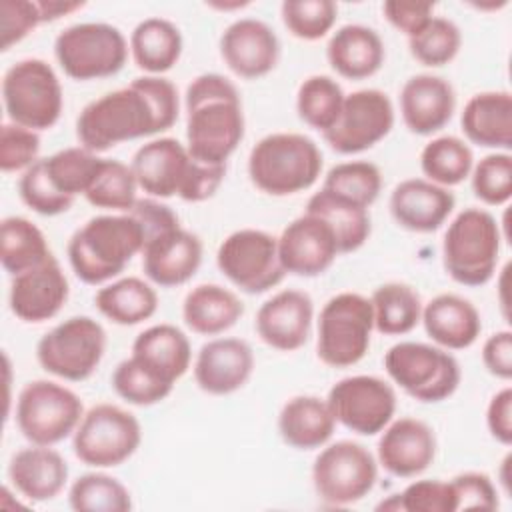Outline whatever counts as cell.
Masks as SVG:
<instances>
[{
  "label": "cell",
  "instance_id": "1",
  "mask_svg": "<svg viewBox=\"0 0 512 512\" xmlns=\"http://www.w3.org/2000/svg\"><path fill=\"white\" fill-rule=\"evenodd\" d=\"M180 112L176 86L164 76H140L88 102L76 118L80 146L106 152L122 142L170 130Z\"/></svg>",
  "mask_w": 512,
  "mask_h": 512
},
{
  "label": "cell",
  "instance_id": "2",
  "mask_svg": "<svg viewBox=\"0 0 512 512\" xmlns=\"http://www.w3.org/2000/svg\"><path fill=\"white\" fill-rule=\"evenodd\" d=\"M184 106L190 156L202 164H226L246 130L242 100L234 82L216 72L200 74L188 84Z\"/></svg>",
  "mask_w": 512,
  "mask_h": 512
},
{
  "label": "cell",
  "instance_id": "3",
  "mask_svg": "<svg viewBox=\"0 0 512 512\" xmlns=\"http://www.w3.org/2000/svg\"><path fill=\"white\" fill-rule=\"evenodd\" d=\"M138 188L152 198L178 196L184 202L212 198L226 176V164L212 166L194 160L176 138H156L142 144L130 162Z\"/></svg>",
  "mask_w": 512,
  "mask_h": 512
},
{
  "label": "cell",
  "instance_id": "4",
  "mask_svg": "<svg viewBox=\"0 0 512 512\" xmlns=\"http://www.w3.org/2000/svg\"><path fill=\"white\" fill-rule=\"evenodd\" d=\"M144 230L134 216L100 214L84 222L68 242V262L84 284L98 286L124 272L128 262L142 254Z\"/></svg>",
  "mask_w": 512,
  "mask_h": 512
},
{
  "label": "cell",
  "instance_id": "5",
  "mask_svg": "<svg viewBox=\"0 0 512 512\" xmlns=\"http://www.w3.org/2000/svg\"><path fill=\"white\" fill-rule=\"evenodd\" d=\"M318 144L298 132H274L260 138L248 156L250 182L268 196H292L312 188L322 174Z\"/></svg>",
  "mask_w": 512,
  "mask_h": 512
},
{
  "label": "cell",
  "instance_id": "6",
  "mask_svg": "<svg viewBox=\"0 0 512 512\" xmlns=\"http://www.w3.org/2000/svg\"><path fill=\"white\" fill-rule=\"evenodd\" d=\"M502 246L498 220L484 208H464L448 224L442 240V264L446 274L470 288L492 280Z\"/></svg>",
  "mask_w": 512,
  "mask_h": 512
},
{
  "label": "cell",
  "instance_id": "7",
  "mask_svg": "<svg viewBox=\"0 0 512 512\" xmlns=\"http://www.w3.org/2000/svg\"><path fill=\"white\" fill-rule=\"evenodd\" d=\"M384 368L396 386L424 404L448 400L462 380L460 364L448 350L414 340L390 346Z\"/></svg>",
  "mask_w": 512,
  "mask_h": 512
},
{
  "label": "cell",
  "instance_id": "8",
  "mask_svg": "<svg viewBox=\"0 0 512 512\" xmlns=\"http://www.w3.org/2000/svg\"><path fill=\"white\" fill-rule=\"evenodd\" d=\"M2 102L12 124L50 130L62 116V84L46 60L24 58L4 72Z\"/></svg>",
  "mask_w": 512,
  "mask_h": 512
},
{
  "label": "cell",
  "instance_id": "9",
  "mask_svg": "<svg viewBox=\"0 0 512 512\" xmlns=\"http://www.w3.org/2000/svg\"><path fill=\"white\" fill-rule=\"evenodd\" d=\"M372 332L370 298L358 292H340L320 310L316 354L330 368H350L368 354Z\"/></svg>",
  "mask_w": 512,
  "mask_h": 512
},
{
  "label": "cell",
  "instance_id": "10",
  "mask_svg": "<svg viewBox=\"0 0 512 512\" xmlns=\"http://www.w3.org/2000/svg\"><path fill=\"white\" fill-rule=\"evenodd\" d=\"M130 52L122 30L108 22H78L54 40V56L64 74L78 82L118 74Z\"/></svg>",
  "mask_w": 512,
  "mask_h": 512
},
{
  "label": "cell",
  "instance_id": "11",
  "mask_svg": "<svg viewBox=\"0 0 512 512\" xmlns=\"http://www.w3.org/2000/svg\"><path fill=\"white\" fill-rule=\"evenodd\" d=\"M16 426L30 444L54 446L72 436L84 416L80 396L54 380L24 384L16 400Z\"/></svg>",
  "mask_w": 512,
  "mask_h": 512
},
{
  "label": "cell",
  "instance_id": "12",
  "mask_svg": "<svg viewBox=\"0 0 512 512\" xmlns=\"http://www.w3.org/2000/svg\"><path fill=\"white\" fill-rule=\"evenodd\" d=\"M106 352V330L90 316H72L48 330L36 344V360L48 374L68 380H88Z\"/></svg>",
  "mask_w": 512,
  "mask_h": 512
},
{
  "label": "cell",
  "instance_id": "13",
  "mask_svg": "<svg viewBox=\"0 0 512 512\" xmlns=\"http://www.w3.org/2000/svg\"><path fill=\"white\" fill-rule=\"evenodd\" d=\"M142 442L138 418L116 406L96 404L84 412L72 434L74 456L92 468H114L124 464Z\"/></svg>",
  "mask_w": 512,
  "mask_h": 512
},
{
  "label": "cell",
  "instance_id": "14",
  "mask_svg": "<svg viewBox=\"0 0 512 512\" xmlns=\"http://www.w3.org/2000/svg\"><path fill=\"white\" fill-rule=\"evenodd\" d=\"M376 480L378 460L354 440L322 446L312 464L314 492L326 506L340 508L360 502L372 492Z\"/></svg>",
  "mask_w": 512,
  "mask_h": 512
},
{
  "label": "cell",
  "instance_id": "15",
  "mask_svg": "<svg viewBox=\"0 0 512 512\" xmlns=\"http://www.w3.org/2000/svg\"><path fill=\"white\" fill-rule=\"evenodd\" d=\"M216 264L246 294H264L286 276L278 256V238L256 228H240L228 234L218 246Z\"/></svg>",
  "mask_w": 512,
  "mask_h": 512
},
{
  "label": "cell",
  "instance_id": "16",
  "mask_svg": "<svg viewBox=\"0 0 512 512\" xmlns=\"http://www.w3.org/2000/svg\"><path fill=\"white\" fill-rule=\"evenodd\" d=\"M336 424L354 434H380L396 414V392L378 376L356 374L338 380L326 398Z\"/></svg>",
  "mask_w": 512,
  "mask_h": 512
},
{
  "label": "cell",
  "instance_id": "17",
  "mask_svg": "<svg viewBox=\"0 0 512 512\" xmlns=\"http://www.w3.org/2000/svg\"><path fill=\"white\" fill-rule=\"evenodd\" d=\"M394 126V106L386 92L364 88L346 94L338 120L322 138L338 154H360L384 140Z\"/></svg>",
  "mask_w": 512,
  "mask_h": 512
},
{
  "label": "cell",
  "instance_id": "18",
  "mask_svg": "<svg viewBox=\"0 0 512 512\" xmlns=\"http://www.w3.org/2000/svg\"><path fill=\"white\" fill-rule=\"evenodd\" d=\"M338 254L334 230L316 214L304 212L278 236V256L286 274L320 276L334 264Z\"/></svg>",
  "mask_w": 512,
  "mask_h": 512
},
{
  "label": "cell",
  "instance_id": "19",
  "mask_svg": "<svg viewBox=\"0 0 512 512\" xmlns=\"http://www.w3.org/2000/svg\"><path fill=\"white\" fill-rule=\"evenodd\" d=\"M70 296L68 278L54 254L42 264L12 276L8 304L10 312L28 324L52 320Z\"/></svg>",
  "mask_w": 512,
  "mask_h": 512
},
{
  "label": "cell",
  "instance_id": "20",
  "mask_svg": "<svg viewBox=\"0 0 512 512\" xmlns=\"http://www.w3.org/2000/svg\"><path fill=\"white\" fill-rule=\"evenodd\" d=\"M220 56L240 78L256 80L270 74L280 60L276 32L258 18H238L220 36Z\"/></svg>",
  "mask_w": 512,
  "mask_h": 512
},
{
  "label": "cell",
  "instance_id": "21",
  "mask_svg": "<svg viewBox=\"0 0 512 512\" xmlns=\"http://www.w3.org/2000/svg\"><path fill=\"white\" fill-rule=\"evenodd\" d=\"M314 302L294 288L272 294L256 312V332L264 344L280 352H294L302 348L312 330Z\"/></svg>",
  "mask_w": 512,
  "mask_h": 512
},
{
  "label": "cell",
  "instance_id": "22",
  "mask_svg": "<svg viewBox=\"0 0 512 512\" xmlns=\"http://www.w3.org/2000/svg\"><path fill=\"white\" fill-rule=\"evenodd\" d=\"M380 434L378 464L392 476L414 478L428 470L436 458V434L424 420L392 418Z\"/></svg>",
  "mask_w": 512,
  "mask_h": 512
},
{
  "label": "cell",
  "instance_id": "23",
  "mask_svg": "<svg viewBox=\"0 0 512 512\" xmlns=\"http://www.w3.org/2000/svg\"><path fill=\"white\" fill-rule=\"evenodd\" d=\"M254 372V352L246 340L222 336L200 346L194 360L198 388L212 396L240 390Z\"/></svg>",
  "mask_w": 512,
  "mask_h": 512
},
{
  "label": "cell",
  "instance_id": "24",
  "mask_svg": "<svg viewBox=\"0 0 512 512\" xmlns=\"http://www.w3.org/2000/svg\"><path fill=\"white\" fill-rule=\"evenodd\" d=\"M202 240L182 226L150 238L142 248L144 276L160 288L192 280L202 264Z\"/></svg>",
  "mask_w": 512,
  "mask_h": 512
},
{
  "label": "cell",
  "instance_id": "25",
  "mask_svg": "<svg viewBox=\"0 0 512 512\" xmlns=\"http://www.w3.org/2000/svg\"><path fill=\"white\" fill-rule=\"evenodd\" d=\"M454 194L426 178H406L390 194V214L394 222L410 232L430 234L444 226L454 212Z\"/></svg>",
  "mask_w": 512,
  "mask_h": 512
},
{
  "label": "cell",
  "instance_id": "26",
  "mask_svg": "<svg viewBox=\"0 0 512 512\" xmlns=\"http://www.w3.org/2000/svg\"><path fill=\"white\" fill-rule=\"evenodd\" d=\"M456 110V92L448 80L434 74L410 76L400 90V116L418 136L440 132Z\"/></svg>",
  "mask_w": 512,
  "mask_h": 512
},
{
  "label": "cell",
  "instance_id": "27",
  "mask_svg": "<svg viewBox=\"0 0 512 512\" xmlns=\"http://www.w3.org/2000/svg\"><path fill=\"white\" fill-rule=\"evenodd\" d=\"M8 480L30 502L56 498L68 482V464L52 446L32 444L18 450L8 464Z\"/></svg>",
  "mask_w": 512,
  "mask_h": 512
},
{
  "label": "cell",
  "instance_id": "28",
  "mask_svg": "<svg viewBox=\"0 0 512 512\" xmlns=\"http://www.w3.org/2000/svg\"><path fill=\"white\" fill-rule=\"evenodd\" d=\"M430 340L444 350L470 348L480 332L482 318L478 308L464 296L444 292L422 306V318Z\"/></svg>",
  "mask_w": 512,
  "mask_h": 512
},
{
  "label": "cell",
  "instance_id": "29",
  "mask_svg": "<svg viewBox=\"0 0 512 512\" xmlns=\"http://www.w3.org/2000/svg\"><path fill=\"white\" fill-rule=\"evenodd\" d=\"M460 126L470 144L510 152L512 148V96L508 90L474 94L462 110Z\"/></svg>",
  "mask_w": 512,
  "mask_h": 512
},
{
  "label": "cell",
  "instance_id": "30",
  "mask_svg": "<svg viewBox=\"0 0 512 512\" xmlns=\"http://www.w3.org/2000/svg\"><path fill=\"white\" fill-rule=\"evenodd\" d=\"M326 58L338 76L346 80H366L382 68L386 50L374 28L364 24H346L330 36Z\"/></svg>",
  "mask_w": 512,
  "mask_h": 512
},
{
  "label": "cell",
  "instance_id": "31",
  "mask_svg": "<svg viewBox=\"0 0 512 512\" xmlns=\"http://www.w3.org/2000/svg\"><path fill=\"white\" fill-rule=\"evenodd\" d=\"M162 380L176 384L190 368L192 348L188 336L174 324H154L132 342V354Z\"/></svg>",
  "mask_w": 512,
  "mask_h": 512
},
{
  "label": "cell",
  "instance_id": "32",
  "mask_svg": "<svg viewBox=\"0 0 512 512\" xmlns=\"http://www.w3.org/2000/svg\"><path fill=\"white\" fill-rule=\"evenodd\" d=\"M336 418L326 400L300 394L284 402L278 414V432L294 450H316L330 442Z\"/></svg>",
  "mask_w": 512,
  "mask_h": 512
},
{
  "label": "cell",
  "instance_id": "33",
  "mask_svg": "<svg viewBox=\"0 0 512 512\" xmlns=\"http://www.w3.org/2000/svg\"><path fill=\"white\" fill-rule=\"evenodd\" d=\"M242 314V300L220 284H198L182 302L184 324L200 336H218L230 330Z\"/></svg>",
  "mask_w": 512,
  "mask_h": 512
},
{
  "label": "cell",
  "instance_id": "34",
  "mask_svg": "<svg viewBox=\"0 0 512 512\" xmlns=\"http://www.w3.org/2000/svg\"><path fill=\"white\" fill-rule=\"evenodd\" d=\"M182 44L178 26L160 16L144 18L130 34L132 60L148 76H162L172 70L182 56Z\"/></svg>",
  "mask_w": 512,
  "mask_h": 512
},
{
  "label": "cell",
  "instance_id": "35",
  "mask_svg": "<svg viewBox=\"0 0 512 512\" xmlns=\"http://www.w3.org/2000/svg\"><path fill=\"white\" fill-rule=\"evenodd\" d=\"M94 306L118 326H136L156 314L158 294L150 282L126 276L102 286L94 294Z\"/></svg>",
  "mask_w": 512,
  "mask_h": 512
},
{
  "label": "cell",
  "instance_id": "36",
  "mask_svg": "<svg viewBox=\"0 0 512 512\" xmlns=\"http://www.w3.org/2000/svg\"><path fill=\"white\" fill-rule=\"evenodd\" d=\"M306 212L316 214L330 224L336 234L340 254L356 252L370 238L372 220L368 208L338 198L322 188L308 198Z\"/></svg>",
  "mask_w": 512,
  "mask_h": 512
},
{
  "label": "cell",
  "instance_id": "37",
  "mask_svg": "<svg viewBox=\"0 0 512 512\" xmlns=\"http://www.w3.org/2000/svg\"><path fill=\"white\" fill-rule=\"evenodd\" d=\"M374 312V330L384 336H404L412 332L422 318L420 294L404 282H386L370 296Z\"/></svg>",
  "mask_w": 512,
  "mask_h": 512
},
{
  "label": "cell",
  "instance_id": "38",
  "mask_svg": "<svg viewBox=\"0 0 512 512\" xmlns=\"http://www.w3.org/2000/svg\"><path fill=\"white\" fill-rule=\"evenodd\" d=\"M44 232L22 216H8L0 224V262L10 276H18L50 256Z\"/></svg>",
  "mask_w": 512,
  "mask_h": 512
},
{
  "label": "cell",
  "instance_id": "39",
  "mask_svg": "<svg viewBox=\"0 0 512 512\" xmlns=\"http://www.w3.org/2000/svg\"><path fill=\"white\" fill-rule=\"evenodd\" d=\"M474 166V154L458 136L432 138L420 152V170L426 180L450 188L462 184Z\"/></svg>",
  "mask_w": 512,
  "mask_h": 512
},
{
  "label": "cell",
  "instance_id": "40",
  "mask_svg": "<svg viewBox=\"0 0 512 512\" xmlns=\"http://www.w3.org/2000/svg\"><path fill=\"white\" fill-rule=\"evenodd\" d=\"M344 98L342 86L332 76L312 74L298 86L296 112L304 124L324 134L338 120Z\"/></svg>",
  "mask_w": 512,
  "mask_h": 512
},
{
  "label": "cell",
  "instance_id": "41",
  "mask_svg": "<svg viewBox=\"0 0 512 512\" xmlns=\"http://www.w3.org/2000/svg\"><path fill=\"white\" fill-rule=\"evenodd\" d=\"M68 504L76 512H128L132 496L118 478L104 472H86L70 484Z\"/></svg>",
  "mask_w": 512,
  "mask_h": 512
},
{
  "label": "cell",
  "instance_id": "42",
  "mask_svg": "<svg viewBox=\"0 0 512 512\" xmlns=\"http://www.w3.org/2000/svg\"><path fill=\"white\" fill-rule=\"evenodd\" d=\"M100 156L84 146H70L42 158L44 172L50 184L64 196H84L100 164Z\"/></svg>",
  "mask_w": 512,
  "mask_h": 512
},
{
  "label": "cell",
  "instance_id": "43",
  "mask_svg": "<svg viewBox=\"0 0 512 512\" xmlns=\"http://www.w3.org/2000/svg\"><path fill=\"white\" fill-rule=\"evenodd\" d=\"M136 190L138 182L128 164L114 158H102L84 198L94 208L128 212L138 200Z\"/></svg>",
  "mask_w": 512,
  "mask_h": 512
},
{
  "label": "cell",
  "instance_id": "44",
  "mask_svg": "<svg viewBox=\"0 0 512 512\" xmlns=\"http://www.w3.org/2000/svg\"><path fill=\"white\" fill-rule=\"evenodd\" d=\"M322 190L362 208H370L380 196L382 172L368 160L340 162L328 170Z\"/></svg>",
  "mask_w": 512,
  "mask_h": 512
},
{
  "label": "cell",
  "instance_id": "45",
  "mask_svg": "<svg viewBox=\"0 0 512 512\" xmlns=\"http://www.w3.org/2000/svg\"><path fill=\"white\" fill-rule=\"evenodd\" d=\"M462 46V32L450 18L432 16L424 28L408 38V48L414 60L422 66L440 68L450 64Z\"/></svg>",
  "mask_w": 512,
  "mask_h": 512
},
{
  "label": "cell",
  "instance_id": "46",
  "mask_svg": "<svg viewBox=\"0 0 512 512\" xmlns=\"http://www.w3.org/2000/svg\"><path fill=\"white\" fill-rule=\"evenodd\" d=\"M114 392L128 404L154 406L172 394L174 384L162 380L134 356L122 360L110 378Z\"/></svg>",
  "mask_w": 512,
  "mask_h": 512
},
{
  "label": "cell",
  "instance_id": "47",
  "mask_svg": "<svg viewBox=\"0 0 512 512\" xmlns=\"http://www.w3.org/2000/svg\"><path fill=\"white\" fill-rule=\"evenodd\" d=\"M280 14L294 38L314 42L332 30L338 6L332 0H286L280 6Z\"/></svg>",
  "mask_w": 512,
  "mask_h": 512
},
{
  "label": "cell",
  "instance_id": "48",
  "mask_svg": "<svg viewBox=\"0 0 512 512\" xmlns=\"http://www.w3.org/2000/svg\"><path fill=\"white\" fill-rule=\"evenodd\" d=\"M472 192L486 206H504L512 198V156L510 152H492L484 156L470 172Z\"/></svg>",
  "mask_w": 512,
  "mask_h": 512
},
{
  "label": "cell",
  "instance_id": "49",
  "mask_svg": "<svg viewBox=\"0 0 512 512\" xmlns=\"http://www.w3.org/2000/svg\"><path fill=\"white\" fill-rule=\"evenodd\" d=\"M378 508L402 512H456V498L450 480H414L402 492L382 502Z\"/></svg>",
  "mask_w": 512,
  "mask_h": 512
},
{
  "label": "cell",
  "instance_id": "50",
  "mask_svg": "<svg viewBox=\"0 0 512 512\" xmlns=\"http://www.w3.org/2000/svg\"><path fill=\"white\" fill-rule=\"evenodd\" d=\"M18 194H20V200L30 210H34L36 214H42V216L64 214L74 204V198L60 194L50 184V180L44 172V166H42V158L36 160L28 170L22 172V176L18 180Z\"/></svg>",
  "mask_w": 512,
  "mask_h": 512
},
{
  "label": "cell",
  "instance_id": "51",
  "mask_svg": "<svg viewBox=\"0 0 512 512\" xmlns=\"http://www.w3.org/2000/svg\"><path fill=\"white\" fill-rule=\"evenodd\" d=\"M40 154V136L38 132L4 122L0 128V170L2 172H20L28 170Z\"/></svg>",
  "mask_w": 512,
  "mask_h": 512
},
{
  "label": "cell",
  "instance_id": "52",
  "mask_svg": "<svg viewBox=\"0 0 512 512\" xmlns=\"http://www.w3.org/2000/svg\"><path fill=\"white\" fill-rule=\"evenodd\" d=\"M454 498H456V512L458 510H496L498 490L492 478L484 472H462L450 480Z\"/></svg>",
  "mask_w": 512,
  "mask_h": 512
},
{
  "label": "cell",
  "instance_id": "53",
  "mask_svg": "<svg viewBox=\"0 0 512 512\" xmlns=\"http://www.w3.org/2000/svg\"><path fill=\"white\" fill-rule=\"evenodd\" d=\"M36 0H2L0 2V46L10 50L24 40L36 26H40Z\"/></svg>",
  "mask_w": 512,
  "mask_h": 512
},
{
  "label": "cell",
  "instance_id": "54",
  "mask_svg": "<svg viewBox=\"0 0 512 512\" xmlns=\"http://www.w3.org/2000/svg\"><path fill=\"white\" fill-rule=\"evenodd\" d=\"M128 214L134 216L142 226L146 242L162 232H168L180 226L178 214L168 204H162L156 198H138L134 206L128 210Z\"/></svg>",
  "mask_w": 512,
  "mask_h": 512
},
{
  "label": "cell",
  "instance_id": "55",
  "mask_svg": "<svg viewBox=\"0 0 512 512\" xmlns=\"http://www.w3.org/2000/svg\"><path fill=\"white\" fill-rule=\"evenodd\" d=\"M382 14L396 30L404 32L410 38L420 28H424L428 24V20L434 16V4L432 2L388 0L382 4Z\"/></svg>",
  "mask_w": 512,
  "mask_h": 512
},
{
  "label": "cell",
  "instance_id": "56",
  "mask_svg": "<svg viewBox=\"0 0 512 512\" xmlns=\"http://www.w3.org/2000/svg\"><path fill=\"white\" fill-rule=\"evenodd\" d=\"M484 368L498 380L508 382L512 378V332L498 330L490 334L482 344Z\"/></svg>",
  "mask_w": 512,
  "mask_h": 512
},
{
  "label": "cell",
  "instance_id": "57",
  "mask_svg": "<svg viewBox=\"0 0 512 512\" xmlns=\"http://www.w3.org/2000/svg\"><path fill=\"white\" fill-rule=\"evenodd\" d=\"M486 426L490 436L502 446L512 444V388L498 390L486 408Z\"/></svg>",
  "mask_w": 512,
  "mask_h": 512
},
{
  "label": "cell",
  "instance_id": "58",
  "mask_svg": "<svg viewBox=\"0 0 512 512\" xmlns=\"http://www.w3.org/2000/svg\"><path fill=\"white\" fill-rule=\"evenodd\" d=\"M36 8L40 14V22H56L62 16H68L80 8H84V2L76 0H36Z\"/></svg>",
  "mask_w": 512,
  "mask_h": 512
},
{
  "label": "cell",
  "instance_id": "59",
  "mask_svg": "<svg viewBox=\"0 0 512 512\" xmlns=\"http://www.w3.org/2000/svg\"><path fill=\"white\" fill-rule=\"evenodd\" d=\"M508 466H510V454H506V458L502 460V472H500V482H502V488L506 494L510 492V480H508V472H506Z\"/></svg>",
  "mask_w": 512,
  "mask_h": 512
}]
</instances>
